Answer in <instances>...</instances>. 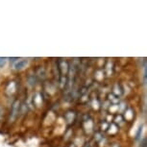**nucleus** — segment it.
<instances>
[{"label": "nucleus", "instance_id": "f03ea898", "mask_svg": "<svg viewBox=\"0 0 147 147\" xmlns=\"http://www.w3.org/2000/svg\"><path fill=\"white\" fill-rule=\"evenodd\" d=\"M5 59H2V58H0V65H4L5 63Z\"/></svg>", "mask_w": 147, "mask_h": 147}, {"label": "nucleus", "instance_id": "f257e3e1", "mask_svg": "<svg viewBox=\"0 0 147 147\" xmlns=\"http://www.w3.org/2000/svg\"><path fill=\"white\" fill-rule=\"evenodd\" d=\"M26 65H27V61L26 60H21V61H19L18 63H16L15 66H16V69H21V68H23Z\"/></svg>", "mask_w": 147, "mask_h": 147}]
</instances>
